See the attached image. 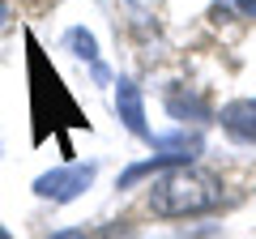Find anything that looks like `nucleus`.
I'll use <instances>...</instances> for the list:
<instances>
[{"label":"nucleus","mask_w":256,"mask_h":239,"mask_svg":"<svg viewBox=\"0 0 256 239\" xmlns=\"http://www.w3.org/2000/svg\"><path fill=\"white\" fill-rule=\"evenodd\" d=\"M68 47H73V56L90 60V64H94V73H98V77H107V73H102V64H98V47H94V38L86 34V30H68Z\"/></svg>","instance_id":"39448f33"},{"label":"nucleus","mask_w":256,"mask_h":239,"mask_svg":"<svg viewBox=\"0 0 256 239\" xmlns=\"http://www.w3.org/2000/svg\"><path fill=\"white\" fill-rule=\"evenodd\" d=\"M222 128L239 141H256V98H235L222 107Z\"/></svg>","instance_id":"20e7f679"},{"label":"nucleus","mask_w":256,"mask_h":239,"mask_svg":"<svg viewBox=\"0 0 256 239\" xmlns=\"http://www.w3.org/2000/svg\"><path fill=\"white\" fill-rule=\"evenodd\" d=\"M94 184V162H77V166H60V171H47L34 180V192L43 196V201H77V196L86 192V188Z\"/></svg>","instance_id":"f03ea898"},{"label":"nucleus","mask_w":256,"mask_h":239,"mask_svg":"<svg viewBox=\"0 0 256 239\" xmlns=\"http://www.w3.org/2000/svg\"><path fill=\"white\" fill-rule=\"evenodd\" d=\"M116 111H120V120H124V128L132 132V137H150V128H146V98H141V90L132 82H120Z\"/></svg>","instance_id":"7ed1b4c3"},{"label":"nucleus","mask_w":256,"mask_h":239,"mask_svg":"<svg viewBox=\"0 0 256 239\" xmlns=\"http://www.w3.org/2000/svg\"><path fill=\"white\" fill-rule=\"evenodd\" d=\"M52 239H86V230H56Z\"/></svg>","instance_id":"0eeeda50"},{"label":"nucleus","mask_w":256,"mask_h":239,"mask_svg":"<svg viewBox=\"0 0 256 239\" xmlns=\"http://www.w3.org/2000/svg\"><path fill=\"white\" fill-rule=\"evenodd\" d=\"M0 22H4V0H0Z\"/></svg>","instance_id":"9d476101"},{"label":"nucleus","mask_w":256,"mask_h":239,"mask_svg":"<svg viewBox=\"0 0 256 239\" xmlns=\"http://www.w3.org/2000/svg\"><path fill=\"white\" fill-rule=\"evenodd\" d=\"M239 9H244V13H256V0H239Z\"/></svg>","instance_id":"6e6552de"},{"label":"nucleus","mask_w":256,"mask_h":239,"mask_svg":"<svg viewBox=\"0 0 256 239\" xmlns=\"http://www.w3.org/2000/svg\"><path fill=\"white\" fill-rule=\"evenodd\" d=\"M0 239H13V235H9V230H4V226H0Z\"/></svg>","instance_id":"1a4fd4ad"},{"label":"nucleus","mask_w":256,"mask_h":239,"mask_svg":"<svg viewBox=\"0 0 256 239\" xmlns=\"http://www.w3.org/2000/svg\"><path fill=\"white\" fill-rule=\"evenodd\" d=\"M150 205L158 218H201L222 205V180L188 162L166 166V175H158L150 188Z\"/></svg>","instance_id":"f257e3e1"},{"label":"nucleus","mask_w":256,"mask_h":239,"mask_svg":"<svg viewBox=\"0 0 256 239\" xmlns=\"http://www.w3.org/2000/svg\"><path fill=\"white\" fill-rule=\"evenodd\" d=\"M166 107H171V116H175V120H188V111H192L196 120H205V116H210L201 98H184L180 90H171V94H166Z\"/></svg>","instance_id":"423d86ee"}]
</instances>
